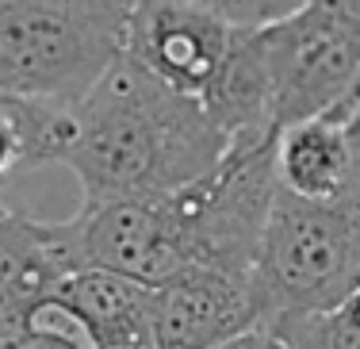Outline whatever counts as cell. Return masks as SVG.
Returning <instances> with one entry per match:
<instances>
[{"label": "cell", "mask_w": 360, "mask_h": 349, "mask_svg": "<svg viewBox=\"0 0 360 349\" xmlns=\"http://www.w3.org/2000/svg\"><path fill=\"white\" fill-rule=\"evenodd\" d=\"M134 0H0V92L77 100L127 50Z\"/></svg>", "instance_id": "obj_3"}, {"label": "cell", "mask_w": 360, "mask_h": 349, "mask_svg": "<svg viewBox=\"0 0 360 349\" xmlns=\"http://www.w3.org/2000/svg\"><path fill=\"white\" fill-rule=\"evenodd\" d=\"M73 269L62 223L0 211V342L35 326V315Z\"/></svg>", "instance_id": "obj_8"}, {"label": "cell", "mask_w": 360, "mask_h": 349, "mask_svg": "<svg viewBox=\"0 0 360 349\" xmlns=\"http://www.w3.org/2000/svg\"><path fill=\"white\" fill-rule=\"evenodd\" d=\"M46 307L81 334L84 349H153V288L115 269H73Z\"/></svg>", "instance_id": "obj_7"}, {"label": "cell", "mask_w": 360, "mask_h": 349, "mask_svg": "<svg viewBox=\"0 0 360 349\" xmlns=\"http://www.w3.org/2000/svg\"><path fill=\"white\" fill-rule=\"evenodd\" d=\"M230 142L195 96L169 89L131 54H119L70 104L62 161L81 203L169 196L215 173Z\"/></svg>", "instance_id": "obj_1"}, {"label": "cell", "mask_w": 360, "mask_h": 349, "mask_svg": "<svg viewBox=\"0 0 360 349\" xmlns=\"http://www.w3.org/2000/svg\"><path fill=\"white\" fill-rule=\"evenodd\" d=\"M215 349H288V345H284V338H276L269 326H253V330H245V334L230 338V342H222Z\"/></svg>", "instance_id": "obj_10"}, {"label": "cell", "mask_w": 360, "mask_h": 349, "mask_svg": "<svg viewBox=\"0 0 360 349\" xmlns=\"http://www.w3.org/2000/svg\"><path fill=\"white\" fill-rule=\"evenodd\" d=\"M188 4H203L211 12L226 15L238 27H264V23H276L284 15L299 12L307 0H188Z\"/></svg>", "instance_id": "obj_9"}, {"label": "cell", "mask_w": 360, "mask_h": 349, "mask_svg": "<svg viewBox=\"0 0 360 349\" xmlns=\"http://www.w3.org/2000/svg\"><path fill=\"white\" fill-rule=\"evenodd\" d=\"M62 231L77 269H115L150 288L192 269V238L180 192L81 203V211L65 219Z\"/></svg>", "instance_id": "obj_4"}, {"label": "cell", "mask_w": 360, "mask_h": 349, "mask_svg": "<svg viewBox=\"0 0 360 349\" xmlns=\"http://www.w3.org/2000/svg\"><path fill=\"white\" fill-rule=\"evenodd\" d=\"M250 284L257 326L333 311L360 288V192L303 200L276 189Z\"/></svg>", "instance_id": "obj_2"}, {"label": "cell", "mask_w": 360, "mask_h": 349, "mask_svg": "<svg viewBox=\"0 0 360 349\" xmlns=\"http://www.w3.org/2000/svg\"><path fill=\"white\" fill-rule=\"evenodd\" d=\"M261 322L250 277L184 269L153 288V349H215Z\"/></svg>", "instance_id": "obj_6"}, {"label": "cell", "mask_w": 360, "mask_h": 349, "mask_svg": "<svg viewBox=\"0 0 360 349\" xmlns=\"http://www.w3.org/2000/svg\"><path fill=\"white\" fill-rule=\"evenodd\" d=\"M245 27L188 0H134L127 20V54L158 81L200 100L226 65Z\"/></svg>", "instance_id": "obj_5"}]
</instances>
